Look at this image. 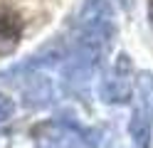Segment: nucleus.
<instances>
[{
  "instance_id": "nucleus-7",
  "label": "nucleus",
  "mask_w": 153,
  "mask_h": 148,
  "mask_svg": "<svg viewBox=\"0 0 153 148\" xmlns=\"http://www.w3.org/2000/svg\"><path fill=\"white\" fill-rule=\"evenodd\" d=\"M116 3L121 5V10H126V13H128V10H131V5H133V0H116Z\"/></svg>"
},
{
  "instance_id": "nucleus-6",
  "label": "nucleus",
  "mask_w": 153,
  "mask_h": 148,
  "mask_svg": "<svg viewBox=\"0 0 153 148\" xmlns=\"http://www.w3.org/2000/svg\"><path fill=\"white\" fill-rule=\"evenodd\" d=\"M13 111H15L13 99H10V96H5V94H0V123H5L7 118L13 116Z\"/></svg>"
},
{
  "instance_id": "nucleus-4",
  "label": "nucleus",
  "mask_w": 153,
  "mask_h": 148,
  "mask_svg": "<svg viewBox=\"0 0 153 148\" xmlns=\"http://www.w3.org/2000/svg\"><path fill=\"white\" fill-rule=\"evenodd\" d=\"M35 148H84V133L67 121H45L32 131Z\"/></svg>"
},
{
  "instance_id": "nucleus-5",
  "label": "nucleus",
  "mask_w": 153,
  "mask_h": 148,
  "mask_svg": "<svg viewBox=\"0 0 153 148\" xmlns=\"http://www.w3.org/2000/svg\"><path fill=\"white\" fill-rule=\"evenodd\" d=\"M25 32V20L13 5L0 3V57H10Z\"/></svg>"
},
{
  "instance_id": "nucleus-1",
  "label": "nucleus",
  "mask_w": 153,
  "mask_h": 148,
  "mask_svg": "<svg viewBox=\"0 0 153 148\" xmlns=\"http://www.w3.org/2000/svg\"><path fill=\"white\" fill-rule=\"evenodd\" d=\"M116 37V20L109 0H84L76 22V37L67 59L64 77L72 86H84L99 72L104 54Z\"/></svg>"
},
{
  "instance_id": "nucleus-2",
  "label": "nucleus",
  "mask_w": 153,
  "mask_h": 148,
  "mask_svg": "<svg viewBox=\"0 0 153 148\" xmlns=\"http://www.w3.org/2000/svg\"><path fill=\"white\" fill-rule=\"evenodd\" d=\"M133 64L126 52H119L109 69L106 79L101 82V99L106 104H126L133 96Z\"/></svg>"
},
{
  "instance_id": "nucleus-8",
  "label": "nucleus",
  "mask_w": 153,
  "mask_h": 148,
  "mask_svg": "<svg viewBox=\"0 0 153 148\" xmlns=\"http://www.w3.org/2000/svg\"><path fill=\"white\" fill-rule=\"evenodd\" d=\"M148 22H151V27H153V0L148 3Z\"/></svg>"
},
{
  "instance_id": "nucleus-3",
  "label": "nucleus",
  "mask_w": 153,
  "mask_h": 148,
  "mask_svg": "<svg viewBox=\"0 0 153 148\" xmlns=\"http://www.w3.org/2000/svg\"><path fill=\"white\" fill-rule=\"evenodd\" d=\"M141 94L136 99L131 121H128V138L131 148H151L153 143V96H148V77L143 74Z\"/></svg>"
}]
</instances>
